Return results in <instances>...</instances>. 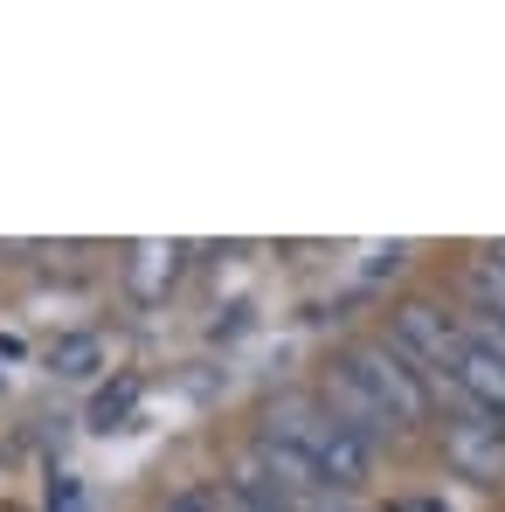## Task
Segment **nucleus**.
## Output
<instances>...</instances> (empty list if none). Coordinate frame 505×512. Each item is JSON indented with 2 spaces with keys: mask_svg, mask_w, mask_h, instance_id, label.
Returning <instances> with one entry per match:
<instances>
[{
  "mask_svg": "<svg viewBox=\"0 0 505 512\" xmlns=\"http://www.w3.org/2000/svg\"><path fill=\"white\" fill-rule=\"evenodd\" d=\"M263 436H277V443H291L319 478H326V492H360L367 478H374V464H381V443L367 436V429H353L339 416L326 395H305V388H291V395H277L270 409H263Z\"/></svg>",
  "mask_w": 505,
  "mask_h": 512,
  "instance_id": "f257e3e1",
  "label": "nucleus"
},
{
  "mask_svg": "<svg viewBox=\"0 0 505 512\" xmlns=\"http://www.w3.org/2000/svg\"><path fill=\"white\" fill-rule=\"evenodd\" d=\"M339 367L381 402V416L395 423V443H409V436H422V429L436 423V395H429V381H422L388 340H353L346 353H339Z\"/></svg>",
  "mask_w": 505,
  "mask_h": 512,
  "instance_id": "f03ea898",
  "label": "nucleus"
},
{
  "mask_svg": "<svg viewBox=\"0 0 505 512\" xmlns=\"http://www.w3.org/2000/svg\"><path fill=\"white\" fill-rule=\"evenodd\" d=\"M381 340H388L422 381H429L436 402L457 409V395H450V367H457V353H464V319H457V312H443L436 298H402Z\"/></svg>",
  "mask_w": 505,
  "mask_h": 512,
  "instance_id": "7ed1b4c3",
  "label": "nucleus"
},
{
  "mask_svg": "<svg viewBox=\"0 0 505 512\" xmlns=\"http://www.w3.org/2000/svg\"><path fill=\"white\" fill-rule=\"evenodd\" d=\"M436 443H443V464L457 471V478H471V485H505V429L485 423V416H450V423L436 429Z\"/></svg>",
  "mask_w": 505,
  "mask_h": 512,
  "instance_id": "20e7f679",
  "label": "nucleus"
},
{
  "mask_svg": "<svg viewBox=\"0 0 505 512\" xmlns=\"http://www.w3.org/2000/svg\"><path fill=\"white\" fill-rule=\"evenodd\" d=\"M464 319H505V263L492 250L464 256Z\"/></svg>",
  "mask_w": 505,
  "mask_h": 512,
  "instance_id": "39448f33",
  "label": "nucleus"
},
{
  "mask_svg": "<svg viewBox=\"0 0 505 512\" xmlns=\"http://www.w3.org/2000/svg\"><path fill=\"white\" fill-rule=\"evenodd\" d=\"M180 256H187L180 243H139V250H132V263H125L132 291H139V298H160L173 277H180Z\"/></svg>",
  "mask_w": 505,
  "mask_h": 512,
  "instance_id": "423d86ee",
  "label": "nucleus"
},
{
  "mask_svg": "<svg viewBox=\"0 0 505 512\" xmlns=\"http://www.w3.org/2000/svg\"><path fill=\"white\" fill-rule=\"evenodd\" d=\"M97 360H104V346L90 340V333H70V340H56V346H49V367H56V374H70V381L97 374Z\"/></svg>",
  "mask_w": 505,
  "mask_h": 512,
  "instance_id": "0eeeda50",
  "label": "nucleus"
},
{
  "mask_svg": "<svg viewBox=\"0 0 505 512\" xmlns=\"http://www.w3.org/2000/svg\"><path fill=\"white\" fill-rule=\"evenodd\" d=\"M160 512H222V492H215V485H187V492H173Z\"/></svg>",
  "mask_w": 505,
  "mask_h": 512,
  "instance_id": "6e6552de",
  "label": "nucleus"
},
{
  "mask_svg": "<svg viewBox=\"0 0 505 512\" xmlns=\"http://www.w3.org/2000/svg\"><path fill=\"white\" fill-rule=\"evenodd\" d=\"M464 333L485 346V353H499V360H505V319H464Z\"/></svg>",
  "mask_w": 505,
  "mask_h": 512,
  "instance_id": "1a4fd4ad",
  "label": "nucleus"
},
{
  "mask_svg": "<svg viewBox=\"0 0 505 512\" xmlns=\"http://www.w3.org/2000/svg\"><path fill=\"white\" fill-rule=\"evenodd\" d=\"M298 512H360V506H353L346 492H319V499H305Z\"/></svg>",
  "mask_w": 505,
  "mask_h": 512,
  "instance_id": "9d476101",
  "label": "nucleus"
}]
</instances>
